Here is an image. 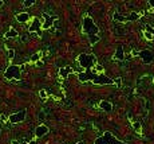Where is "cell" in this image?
Wrapping results in <instances>:
<instances>
[{
	"label": "cell",
	"mask_w": 154,
	"mask_h": 144,
	"mask_svg": "<svg viewBox=\"0 0 154 144\" xmlns=\"http://www.w3.org/2000/svg\"><path fill=\"white\" fill-rule=\"evenodd\" d=\"M78 80L82 82L87 81V80H91L94 84L96 85H113L114 84V80L106 77L103 74H96L92 71V69L90 70H86V73H79L78 74Z\"/></svg>",
	"instance_id": "1"
},
{
	"label": "cell",
	"mask_w": 154,
	"mask_h": 144,
	"mask_svg": "<svg viewBox=\"0 0 154 144\" xmlns=\"http://www.w3.org/2000/svg\"><path fill=\"white\" fill-rule=\"evenodd\" d=\"M78 61H79V65L82 67H85L86 70H90L92 66L96 65L95 55H91V54H81L78 57Z\"/></svg>",
	"instance_id": "2"
},
{
	"label": "cell",
	"mask_w": 154,
	"mask_h": 144,
	"mask_svg": "<svg viewBox=\"0 0 154 144\" xmlns=\"http://www.w3.org/2000/svg\"><path fill=\"white\" fill-rule=\"evenodd\" d=\"M83 32H86L87 35H98L99 28L96 27V24L94 23V20L90 16H86L83 19Z\"/></svg>",
	"instance_id": "3"
},
{
	"label": "cell",
	"mask_w": 154,
	"mask_h": 144,
	"mask_svg": "<svg viewBox=\"0 0 154 144\" xmlns=\"http://www.w3.org/2000/svg\"><path fill=\"white\" fill-rule=\"evenodd\" d=\"M94 144H125V143L113 136L111 132H104L102 136L96 137Z\"/></svg>",
	"instance_id": "4"
},
{
	"label": "cell",
	"mask_w": 154,
	"mask_h": 144,
	"mask_svg": "<svg viewBox=\"0 0 154 144\" xmlns=\"http://www.w3.org/2000/svg\"><path fill=\"white\" fill-rule=\"evenodd\" d=\"M4 75H5V78H8V80H19L20 78V67L15 66V65L8 66L7 70L4 71Z\"/></svg>",
	"instance_id": "5"
},
{
	"label": "cell",
	"mask_w": 154,
	"mask_h": 144,
	"mask_svg": "<svg viewBox=\"0 0 154 144\" xmlns=\"http://www.w3.org/2000/svg\"><path fill=\"white\" fill-rule=\"evenodd\" d=\"M26 119V110H20L18 113H12L9 116V121L12 124H18V123H22Z\"/></svg>",
	"instance_id": "6"
},
{
	"label": "cell",
	"mask_w": 154,
	"mask_h": 144,
	"mask_svg": "<svg viewBox=\"0 0 154 144\" xmlns=\"http://www.w3.org/2000/svg\"><path fill=\"white\" fill-rule=\"evenodd\" d=\"M30 32L36 34V35H42V28H40V20L38 18H35L32 24L30 26Z\"/></svg>",
	"instance_id": "7"
},
{
	"label": "cell",
	"mask_w": 154,
	"mask_h": 144,
	"mask_svg": "<svg viewBox=\"0 0 154 144\" xmlns=\"http://www.w3.org/2000/svg\"><path fill=\"white\" fill-rule=\"evenodd\" d=\"M138 55L142 58V61L145 63H150L151 61H153V54H151L149 50H142V51H139Z\"/></svg>",
	"instance_id": "8"
},
{
	"label": "cell",
	"mask_w": 154,
	"mask_h": 144,
	"mask_svg": "<svg viewBox=\"0 0 154 144\" xmlns=\"http://www.w3.org/2000/svg\"><path fill=\"white\" fill-rule=\"evenodd\" d=\"M47 133H48V128H47L46 125H39L38 128L35 129V135L38 137H43Z\"/></svg>",
	"instance_id": "9"
},
{
	"label": "cell",
	"mask_w": 154,
	"mask_h": 144,
	"mask_svg": "<svg viewBox=\"0 0 154 144\" xmlns=\"http://www.w3.org/2000/svg\"><path fill=\"white\" fill-rule=\"evenodd\" d=\"M99 106H100V109H103L104 112H111V110H113L111 102H109V101H100L99 102Z\"/></svg>",
	"instance_id": "10"
},
{
	"label": "cell",
	"mask_w": 154,
	"mask_h": 144,
	"mask_svg": "<svg viewBox=\"0 0 154 144\" xmlns=\"http://www.w3.org/2000/svg\"><path fill=\"white\" fill-rule=\"evenodd\" d=\"M114 58L118 59V61H122V59H125V51H123V47L119 46L118 49H117L115 54H114Z\"/></svg>",
	"instance_id": "11"
},
{
	"label": "cell",
	"mask_w": 154,
	"mask_h": 144,
	"mask_svg": "<svg viewBox=\"0 0 154 144\" xmlns=\"http://www.w3.org/2000/svg\"><path fill=\"white\" fill-rule=\"evenodd\" d=\"M28 19H30V15H28L27 12H23V14L16 15V20L20 22V23H26V22H28Z\"/></svg>",
	"instance_id": "12"
},
{
	"label": "cell",
	"mask_w": 154,
	"mask_h": 144,
	"mask_svg": "<svg viewBox=\"0 0 154 144\" xmlns=\"http://www.w3.org/2000/svg\"><path fill=\"white\" fill-rule=\"evenodd\" d=\"M43 18H44V23H43L42 27L43 28H50V26L52 24V19H54V18H50L47 14H43Z\"/></svg>",
	"instance_id": "13"
},
{
	"label": "cell",
	"mask_w": 154,
	"mask_h": 144,
	"mask_svg": "<svg viewBox=\"0 0 154 144\" xmlns=\"http://www.w3.org/2000/svg\"><path fill=\"white\" fill-rule=\"evenodd\" d=\"M71 71H73V69H71V67L66 66V67H63V69H60V70H59V73H60V75L66 80V78L69 77V74L71 73Z\"/></svg>",
	"instance_id": "14"
},
{
	"label": "cell",
	"mask_w": 154,
	"mask_h": 144,
	"mask_svg": "<svg viewBox=\"0 0 154 144\" xmlns=\"http://www.w3.org/2000/svg\"><path fill=\"white\" fill-rule=\"evenodd\" d=\"M126 18H127V22H134V20L139 19V14L138 12H131V14H129Z\"/></svg>",
	"instance_id": "15"
},
{
	"label": "cell",
	"mask_w": 154,
	"mask_h": 144,
	"mask_svg": "<svg viewBox=\"0 0 154 144\" xmlns=\"http://www.w3.org/2000/svg\"><path fill=\"white\" fill-rule=\"evenodd\" d=\"M15 36H18V31H16L15 28H9L5 32V38H15Z\"/></svg>",
	"instance_id": "16"
},
{
	"label": "cell",
	"mask_w": 154,
	"mask_h": 144,
	"mask_svg": "<svg viewBox=\"0 0 154 144\" xmlns=\"http://www.w3.org/2000/svg\"><path fill=\"white\" fill-rule=\"evenodd\" d=\"M114 20H117V22H121V23H126V22H127V18H126V16L119 15V14H114Z\"/></svg>",
	"instance_id": "17"
},
{
	"label": "cell",
	"mask_w": 154,
	"mask_h": 144,
	"mask_svg": "<svg viewBox=\"0 0 154 144\" xmlns=\"http://www.w3.org/2000/svg\"><path fill=\"white\" fill-rule=\"evenodd\" d=\"M133 128H134L138 133H141V129H142V127H141V123H139V121H134V123H133Z\"/></svg>",
	"instance_id": "18"
},
{
	"label": "cell",
	"mask_w": 154,
	"mask_h": 144,
	"mask_svg": "<svg viewBox=\"0 0 154 144\" xmlns=\"http://www.w3.org/2000/svg\"><path fill=\"white\" fill-rule=\"evenodd\" d=\"M89 40H90V43H91V45H94V43H96L98 40H99V36H98V35H90L89 36Z\"/></svg>",
	"instance_id": "19"
},
{
	"label": "cell",
	"mask_w": 154,
	"mask_h": 144,
	"mask_svg": "<svg viewBox=\"0 0 154 144\" xmlns=\"http://www.w3.org/2000/svg\"><path fill=\"white\" fill-rule=\"evenodd\" d=\"M42 57V53H36V54H34L32 57H31V61H36L38 62V59Z\"/></svg>",
	"instance_id": "20"
},
{
	"label": "cell",
	"mask_w": 154,
	"mask_h": 144,
	"mask_svg": "<svg viewBox=\"0 0 154 144\" xmlns=\"http://www.w3.org/2000/svg\"><path fill=\"white\" fill-rule=\"evenodd\" d=\"M114 84H115L117 85V88H121V85H122V78H115V80H114Z\"/></svg>",
	"instance_id": "21"
},
{
	"label": "cell",
	"mask_w": 154,
	"mask_h": 144,
	"mask_svg": "<svg viewBox=\"0 0 154 144\" xmlns=\"http://www.w3.org/2000/svg\"><path fill=\"white\" fill-rule=\"evenodd\" d=\"M23 4L26 5V7H30V5H32V4H35V0H24Z\"/></svg>",
	"instance_id": "22"
},
{
	"label": "cell",
	"mask_w": 154,
	"mask_h": 144,
	"mask_svg": "<svg viewBox=\"0 0 154 144\" xmlns=\"http://www.w3.org/2000/svg\"><path fill=\"white\" fill-rule=\"evenodd\" d=\"M8 58H9V59L15 58V51L12 50V49H9V50H8Z\"/></svg>",
	"instance_id": "23"
},
{
	"label": "cell",
	"mask_w": 154,
	"mask_h": 144,
	"mask_svg": "<svg viewBox=\"0 0 154 144\" xmlns=\"http://www.w3.org/2000/svg\"><path fill=\"white\" fill-rule=\"evenodd\" d=\"M143 35H145L146 39H153V34H150V32H147V31L143 32Z\"/></svg>",
	"instance_id": "24"
},
{
	"label": "cell",
	"mask_w": 154,
	"mask_h": 144,
	"mask_svg": "<svg viewBox=\"0 0 154 144\" xmlns=\"http://www.w3.org/2000/svg\"><path fill=\"white\" fill-rule=\"evenodd\" d=\"M146 31L147 32H150V34H154V28L149 27V26H146Z\"/></svg>",
	"instance_id": "25"
},
{
	"label": "cell",
	"mask_w": 154,
	"mask_h": 144,
	"mask_svg": "<svg viewBox=\"0 0 154 144\" xmlns=\"http://www.w3.org/2000/svg\"><path fill=\"white\" fill-rule=\"evenodd\" d=\"M95 70L96 71H102V70H103V67L100 66V65H95Z\"/></svg>",
	"instance_id": "26"
},
{
	"label": "cell",
	"mask_w": 154,
	"mask_h": 144,
	"mask_svg": "<svg viewBox=\"0 0 154 144\" xmlns=\"http://www.w3.org/2000/svg\"><path fill=\"white\" fill-rule=\"evenodd\" d=\"M40 97H42V98H46L47 97V94H46V92H44V90H40Z\"/></svg>",
	"instance_id": "27"
},
{
	"label": "cell",
	"mask_w": 154,
	"mask_h": 144,
	"mask_svg": "<svg viewBox=\"0 0 154 144\" xmlns=\"http://www.w3.org/2000/svg\"><path fill=\"white\" fill-rule=\"evenodd\" d=\"M39 120H44V113L43 112L39 113Z\"/></svg>",
	"instance_id": "28"
},
{
	"label": "cell",
	"mask_w": 154,
	"mask_h": 144,
	"mask_svg": "<svg viewBox=\"0 0 154 144\" xmlns=\"http://www.w3.org/2000/svg\"><path fill=\"white\" fill-rule=\"evenodd\" d=\"M149 4H150L151 7H154V0H150V1H149Z\"/></svg>",
	"instance_id": "29"
},
{
	"label": "cell",
	"mask_w": 154,
	"mask_h": 144,
	"mask_svg": "<svg viewBox=\"0 0 154 144\" xmlns=\"http://www.w3.org/2000/svg\"><path fill=\"white\" fill-rule=\"evenodd\" d=\"M12 144H22V143H19L18 140H14V141H12Z\"/></svg>",
	"instance_id": "30"
},
{
	"label": "cell",
	"mask_w": 154,
	"mask_h": 144,
	"mask_svg": "<svg viewBox=\"0 0 154 144\" xmlns=\"http://www.w3.org/2000/svg\"><path fill=\"white\" fill-rule=\"evenodd\" d=\"M4 4V1H1V0H0V7H1V5H3Z\"/></svg>",
	"instance_id": "31"
},
{
	"label": "cell",
	"mask_w": 154,
	"mask_h": 144,
	"mask_svg": "<svg viewBox=\"0 0 154 144\" xmlns=\"http://www.w3.org/2000/svg\"><path fill=\"white\" fill-rule=\"evenodd\" d=\"M77 144H85V143H83V141H78Z\"/></svg>",
	"instance_id": "32"
},
{
	"label": "cell",
	"mask_w": 154,
	"mask_h": 144,
	"mask_svg": "<svg viewBox=\"0 0 154 144\" xmlns=\"http://www.w3.org/2000/svg\"><path fill=\"white\" fill-rule=\"evenodd\" d=\"M0 132H1V131H0Z\"/></svg>",
	"instance_id": "33"
}]
</instances>
